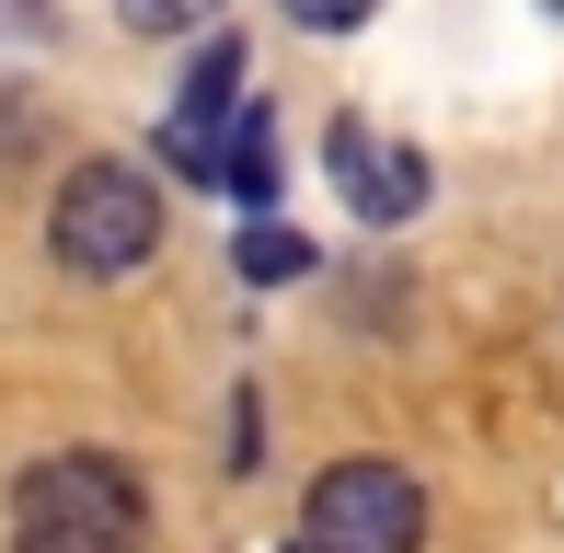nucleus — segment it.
Instances as JSON below:
<instances>
[{
  "mask_svg": "<svg viewBox=\"0 0 564 553\" xmlns=\"http://www.w3.org/2000/svg\"><path fill=\"white\" fill-rule=\"evenodd\" d=\"M139 542H150V508L105 449H58L12 485V553H139Z\"/></svg>",
  "mask_w": 564,
  "mask_h": 553,
  "instance_id": "1",
  "label": "nucleus"
},
{
  "mask_svg": "<svg viewBox=\"0 0 564 553\" xmlns=\"http://www.w3.org/2000/svg\"><path fill=\"white\" fill-rule=\"evenodd\" d=\"M46 242H58L69 276H127V265H150V242H162V185H150L139 162H82V173L58 185Z\"/></svg>",
  "mask_w": 564,
  "mask_h": 553,
  "instance_id": "2",
  "label": "nucleus"
},
{
  "mask_svg": "<svg viewBox=\"0 0 564 553\" xmlns=\"http://www.w3.org/2000/svg\"><path fill=\"white\" fill-rule=\"evenodd\" d=\"M426 542V496L403 462H335L300 508V553H415Z\"/></svg>",
  "mask_w": 564,
  "mask_h": 553,
  "instance_id": "3",
  "label": "nucleus"
},
{
  "mask_svg": "<svg viewBox=\"0 0 564 553\" xmlns=\"http://www.w3.org/2000/svg\"><path fill=\"white\" fill-rule=\"evenodd\" d=\"M323 162H335V196H346L357 219H380V231H392V219H415L426 185H438V173H426V150L392 139V128H369V116H335V128H323Z\"/></svg>",
  "mask_w": 564,
  "mask_h": 553,
  "instance_id": "4",
  "label": "nucleus"
},
{
  "mask_svg": "<svg viewBox=\"0 0 564 553\" xmlns=\"http://www.w3.org/2000/svg\"><path fill=\"white\" fill-rule=\"evenodd\" d=\"M230 93H242V46L208 35V46H196V69H185V93H173V116H162V162L185 173V185H219V173H230V150H219Z\"/></svg>",
  "mask_w": 564,
  "mask_h": 553,
  "instance_id": "5",
  "label": "nucleus"
},
{
  "mask_svg": "<svg viewBox=\"0 0 564 553\" xmlns=\"http://www.w3.org/2000/svg\"><path fill=\"white\" fill-rule=\"evenodd\" d=\"M219 196H242V208H265V196H276V128H265V116H242V128H230V173H219Z\"/></svg>",
  "mask_w": 564,
  "mask_h": 553,
  "instance_id": "6",
  "label": "nucleus"
},
{
  "mask_svg": "<svg viewBox=\"0 0 564 553\" xmlns=\"http://www.w3.org/2000/svg\"><path fill=\"white\" fill-rule=\"evenodd\" d=\"M242 276H253V289H276V276H312V242H300L289 219H253V231H242Z\"/></svg>",
  "mask_w": 564,
  "mask_h": 553,
  "instance_id": "7",
  "label": "nucleus"
},
{
  "mask_svg": "<svg viewBox=\"0 0 564 553\" xmlns=\"http://www.w3.org/2000/svg\"><path fill=\"white\" fill-rule=\"evenodd\" d=\"M127 35H196V23H219V0H116Z\"/></svg>",
  "mask_w": 564,
  "mask_h": 553,
  "instance_id": "8",
  "label": "nucleus"
},
{
  "mask_svg": "<svg viewBox=\"0 0 564 553\" xmlns=\"http://www.w3.org/2000/svg\"><path fill=\"white\" fill-rule=\"evenodd\" d=\"M369 12H380V0H289L300 35H346V23H369Z\"/></svg>",
  "mask_w": 564,
  "mask_h": 553,
  "instance_id": "9",
  "label": "nucleus"
},
{
  "mask_svg": "<svg viewBox=\"0 0 564 553\" xmlns=\"http://www.w3.org/2000/svg\"><path fill=\"white\" fill-rule=\"evenodd\" d=\"M0 12H35V0H0Z\"/></svg>",
  "mask_w": 564,
  "mask_h": 553,
  "instance_id": "10",
  "label": "nucleus"
},
{
  "mask_svg": "<svg viewBox=\"0 0 564 553\" xmlns=\"http://www.w3.org/2000/svg\"><path fill=\"white\" fill-rule=\"evenodd\" d=\"M553 12H564V0H553Z\"/></svg>",
  "mask_w": 564,
  "mask_h": 553,
  "instance_id": "11",
  "label": "nucleus"
}]
</instances>
